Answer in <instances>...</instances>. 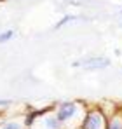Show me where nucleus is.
<instances>
[{
  "mask_svg": "<svg viewBox=\"0 0 122 129\" xmlns=\"http://www.w3.org/2000/svg\"><path fill=\"white\" fill-rule=\"evenodd\" d=\"M120 14H122V9H120Z\"/></svg>",
  "mask_w": 122,
  "mask_h": 129,
  "instance_id": "9d476101",
  "label": "nucleus"
},
{
  "mask_svg": "<svg viewBox=\"0 0 122 129\" xmlns=\"http://www.w3.org/2000/svg\"><path fill=\"white\" fill-rule=\"evenodd\" d=\"M85 112L87 105L80 100H63L54 103V115L63 124V129H80Z\"/></svg>",
  "mask_w": 122,
  "mask_h": 129,
  "instance_id": "f257e3e1",
  "label": "nucleus"
},
{
  "mask_svg": "<svg viewBox=\"0 0 122 129\" xmlns=\"http://www.w3.org/2000/svg\"><path fill=\"white\" fill-rule=\"evenodd\" d=\"M75 19H77V16H73V14H65V16H63V18L59 19V21L54 23L52 30H59V28H63V26H65V24H68V23L75 21Z\"/></svg>",
  "mask_w": 122,
  "mask_h": 129,
  "instance_id": "423d86ee",
  "label": "nucleus"
},
{
  "mask_svg": "<svg viewBox=\"0 0 122 129\" xmlns=\"http://www.w3.org/2000/svg\"><path fill=\"white\" fill-rule=\"evenodd\" d=\"M12 37H14V30H4V31H0V44L9 42Z\"/></svg>",
  "mask_w": 122,
  "mask_h": 129,
  "instance_id": "0eeeda50",
  "label": "nucleus"
},
{
  "mask_svg": "<svg viewBox=\"0 0 122 129\" xmlns=\"http://www.w3.org/2000/svg\"><path fill=\"white\" fill-rule=\"evenodd\" d=\"M12 105V100H7V98H0V112H4L5 108H9Z\"/></svg>",
  "mask_w": 122,
  "mask_h": 129,
  "instance_id": "6e6552de",
  "label": "nucleus"
},
{
  "mask_svg": "<svg viewBox=\"0 0 122 129\" xmlns=\"http://www.w3.org/2000/svg\"><path fill=\"white\" fill-rule=\"evenodd\" d=\"M73 66H82L85 70H105L110 66V58L106 56H89L79 61H73Z\"/></svg>",
  "mask_w": 122,
  "mask_h": 129,
  "instance_id": "7ed1b4c3",
  "label": "nucleus"
},
{
  "mask_svg": "<svg viewBox=\"0 0 122 129\" xmlns=\"http://www.w3.org/2000/svg\"><path fill=\"white\" fill-rule=\"evenodd\" d=\"M80 129H106V115L103 113L100 105L87 107L85 117L80 124Z\"/></svg>",
  "mask_w": 122,
  "mask_h": 129,
  "instance_id": "f03ea898",
  "label": "nucleus"
},
{
  "mask_svg": "<svg viewBox=\"0 0 122 129\" xmlns=\"http://www.w3.org/2000/svg\"><path fill=\"white\" fill-rule=\"evenodd\" d=\"M106 129H122V108L117 107L106 117Z\"/></svg>",
  "mask_w": 122,
  "mask_h": 129,
  "instance_id": "39448f33",
  "label": "nucleus"
},
{
  "mask_svg": "<svg viewBox=\"0 0 122 129\" xmlns=\"http://www.w3.org/2000/svg\"><path fill=\"white\" fill-rule=\"evenodd\" d=\"M0 129H28L23 122V113L19 117H2L0 119Z\"/></svg>",
  "mask_w": 122,
  "mask_h": 129,
  "instance_id": "20e7f679",
  "label": "nucleus"
},
{
  "mask_svg": "<svg viewBox=\"0 0 122 129\" xmlns=\"http://www.w3.org/2000/svg\"><path fill=\"white\" fill-rule=\"evenodd\" d=\"M2 117H4V112H0V119H2Z\"/></svg>",
  "mask_w": 122,
  "mask_h": 129,
  "instance_id": "1a4fd4ad",
  "label": "nucleus"
}]
</instances>
